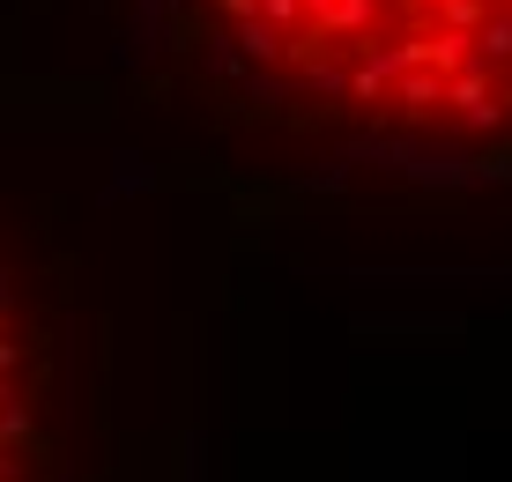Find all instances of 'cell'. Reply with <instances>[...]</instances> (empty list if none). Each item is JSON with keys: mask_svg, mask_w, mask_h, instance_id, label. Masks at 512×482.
Listing matches in <instances>:
<instances>
[{"mask_svg": "<svg viewBox=\"0 0 512 482\" xmlns=\"http://www.w3.org/2000/svg\"><path fill=\"white\" fill-rule=\"evenodd\" d=\"M446 8V30H483V0H438Z\"/></svg>", "mask_w": 512, "mask_h": 482, "instance_id": "9", "label": "cell"}, {"mask_svg": "<svg viewBox=\"0 0 512 482\" xmlns=\"http://www.w3.org/2000/svg\"><path fill=\"white\" fill-rule=\"evenodd\" d=\"M38 438V416H30L23 401H0V453H8V445H30Z\"/></svg>", "mask_w": 512, "mask_h": 482, "instance_id": "6", "label": "cell"}, {"mask_svg": "<svg viewBox=\"0 0 512 482\" xmlns=\"http://www.w3.org/2000/svg\"><path fill=\"white\" fill-rule=\"evenodd\" d=\"M223 8H231V15H260V0H223Z\"/></svg>", "mask_w": 512, "mask_h": 482, "instance_id": "12", "label": "cell"}, {"mask_svg": "<svg viewBox=\"0 0 512 482\" xmlns=\"http://www.w3.org/2000/svg\"><path fill=\"white\" fill-rule=\"evenodd\" d=\"M475 52H490V60H512V15H483V38Z\"/></svg>", "mask_w": 512, "mask_h": 482, "instance_id": "8", "label": "cell"}, {"mask_svg": "<svg viewBox=\"0 0 512 482\" xmlns=\"http://www.w3.org/2000/svg\"><path fill=\"white\" fill-rule=\"evenodd\" d=\"M245 52H253V60H275V52H290L282 45V30H268V15H245V38H238Z\"/></svg>", "mask_w": 512, "mask_h": 482, "instance_id": "7", "label": "cell"}, {"mask_svg": "<svg viewBox=\"0 0 512 482\" xmlns=\"http://www.w3.org/2000/svg\"><path fill=\"white\" fill-rule=\"evenodd\" d=\"M401 75V60H394V45H372V52H364V67H357V75H349V97H364V104H379L386 97V82H394Z\"/></svg>", "mask_w": 512, "mask_h": 482, "instance_id": "2", "label": "cell"}, {"mask_svg": "<svg viewBox=\"0 0 512 482\" xmlns=\"http://www.w3.org/2000/svg\"><path fill=\"white\" fill-rule=\"evenodd\" d=\"M260 15H268L275 30H297L305 23V0H260Z\"/></svg>", "mask_w": 512, "mask_h": 482, "instance_id": "10", "label": "cell"}, {"mask_svg": "<svg viewBox=\"0 0 512 482\" xmlns=\"http://www.w3.org/2000/svg\"><path fill=\"white\" fill-rule=\"evenodd\" d=\"M0 475H8V453H0Z\"/></svg>", "mask_w": 512, "mask_h": 482, "instance_id": "13", "label": "cell"}, {"mask_svg": "<svg viewBox=\"0 0 512 482\" xmlns=\"http://www.w3.org/2000/svg\"><path fill=\"white\" fill-rule=\"evenodd\" d=\"M364 23H372V0H334L320 15V38H357Z\"/></svg>", "mask_w": 512, "mask_h": 482, "instance_id": "5", "label": "cell"}, {"mask_svg": "<svg viewBox=\"0 0 512 482\" xmlns=\"http://www.w3.org/2000/svg\"><path fill=\"white\" fill-rule=\"evenodd\" d=\"M468 52H475V30H438V38H431V67H438V75H461Z\"/></svg>", "mask_w": 512, "mask_h": 482, "instance_id": "4", "label": "cell"}, {"mask_svg": "<svg viewBox=\"0 0 512 482\" xmlns=\"http://www.w3.org/2000/svg\"><path fill=\"white\" fill-rule=\"evenodd\" d=\"M0 401H8V386H0Z\"/></svg>", "mask_w": 512, "mask_h": 482, "instance_id": "14", "label": "cell"}, {"mask_svg": "<svg viewBox=\"0 0 512 482\" xmlns=\"http://www.w3.org/2000/svg\"><path fill=\"white\" fill-rule=\"evenodd\" d=\"M401 104H409V112L446 104V75H438V67H409V75H401Z\"/></svg>", "mask_w": 512, "mask_h": 482, "instance_id": "3", "label": "cell"}, {"mask_svg": "<svg viewBox=\"0 0 512 482\" xmlns=\"http://www.w3.org/2000/svg\"><path fill=\"white\" fill-rule=\"evenodd\" d=\"M446 104H453V112L468 119L475 134H490V127L505 119V112H498V97H490V82L475 75V67H461V75H446Z\"/></svg>", "mask_w": 512, "mask_h": 482, "instance_id": "1", "label": "cell"}, {"mask_svg": "<svg viewBox=\"0 0 512 482\" xmlns=\"http://www.w3.org/2000/svg\"><path fill=\"white\" fill-rule=\"evenodd\" d=\"M15 364H23V342H8V334H0V379H8Z\"/></svg>", "mask_w": 512, "mask_h": 482, "instance_id": "11", "label": "cell"}]
</instances>
